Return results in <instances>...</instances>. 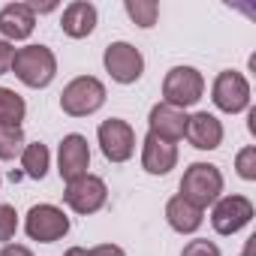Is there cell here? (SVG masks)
I'll list each match as a JSON object with an SVG mask.
<instances>
[{
  "instance_id": "obj_4",
  "label": "cell",
  "mask_w": 256,
  "mask_h": 256,
  "mask_svg": "<svg viewBox=\"0 0 256 256\" xmlns=\"http://www.w3.org/2000/svg\"><path fill=\"white\" fill-rule=\"evenodd\" d=\"M205 94V78L199 70L193 66H175L169 70L166 82H163V102L166 106H175V108H187V106H196Z\"/></svg>"
},
{
  "instance_id": "obj_25",
  "label": "cell",
  "mask_w": 256,
  "mask_h": 256,
  "mask_svg": "<svg viewBox=\"0 0 256 256\" xmlns=\"http://www.w3.org/2000/svg\"><path fill=\"white\" fill-rule=\"evenodd\" d=\"M181 256H220V247H217L214 241L196 238V241H190V244L184 247V253H181Z\"/></svg>"
},
{
  "instance_id": "obj_14",
  "label": "cell",
  "mask_w": 256,
  "mask_h": 256,
  "mask_svg": "<svg viewBox=\"0 0 256 256\" xmlns=\"http://www.w3.org/2000/svg\"><path fill=\"white\" fill-rule=\"evenodd\" d=\"M178 163V148L172 142L157 139L154 133H148L145 148H142V166L148 175H169Z\"/></svg>"
},
{
  "instance_id": "obj_11",
  "label": "cell",
  "mask_w": 256,
  "mask_h": 256,
  "mask_svg": "<svg viewBox=\"0 0 256 256\" xmlns=\"http://www.w3.org/2000/svg\"><path fill=\"white\" fill-rule=\"evenodd\" d=\"M148 124H151V133H154L157 139L175 145V142H181L184 133H187V112H181V108H175V106H166V102H157V106L151 108Z\"/></svg>"
},
{
  "instance_id": "obj_19",
  "label": "cell",
  "mask_w": 256,
  "mask_h": 256,
  "mask_svg": "<svg viewBox=\"0 0 256 256\" xmlns=\"http://www.w3.org/2000/svg\"><path fill=\"white\" fill-rule=\"evenodd\" d=\"M22 166H24V175L28 178H46V172H48V148L46 145H28L24 151H22Z\"/></svg>"
},
{
  "instance_id": "obj_18",
  "label": "cell",
  "mask_w": 256,
  "mask_h": 256,
  "mask_svg": "<svg viewBox=\"0 0 256 256\" xmlns=\"http://www.w3.org/2000/svg\"><path fill=\"white\" fill-rule=\"evenodd\" d=\"M24 114H28L24 100L16 90H10V88H0V124H16V126H22Z\"/></svg>"
},
{
  "instance_id": "obj_15",
  "label": "cell",
  "mask_w": 256,
  "mask_h": 256,
  "mask_svg": "<svg viewBox=\"0 0 256 256\" xmlns=\"http://www.w3.org/2000/svg\"><path fill=\"white\" fill-rule=\"evenodd\" d=\"M36 28V16L28 4H10L0 10V34L6 40H28Z\"/></svg>"
},
{
  "instance_id": "obj_24",
  "label": "cell",
  "mask_w": 256,
  "mask_h": 256,
  "mask_svg": "<svg viewBox=\"0 0 256 256\" xmlns=\"http://www.w3.org/2000/svg\"><path fill=\"white\" fill-rule=\"evenodd\" d=\"M64 256H126L118 244H100V247H90V250H84V247H72V250H66Z\"/></svg>"
},
{
  "instance_id": "obj_2",
  "label": "cell",
  "mask_w": 256,
  "mask_h": 256,
  "mask_svg": "<svg viewBox=\"0 0 256 256\" xmlns=\"http://www.w3.org/2000/svg\"><path fill=\"white\" fill-rule=\"evenodd\" d=\"M220 193H223V175L211 163H193L181 178V199H187L199 211L214 205L220 199Z\"/></svg>"
},
{
  "instance_id": "obj_6",
  "label": "cell",
  "mask_w": 256,
  "mask_h": 256,
  "mask_svg": "<svg viewBox=\"0 0 256 256\" xmlns=\"http://www.w3.org/2000/svg\"><path fill=\"white\" fill-rule=\"evenodd\" d=\"M24 229L34 241L40 244H52L58 238H64L70 232V217L54 208V205H34L28 211V220H24Z\"/></svg>"
},
{
  "instance_id": "obj_21",
  "label": "cell",
  "mask_w": 256,
  "mask_h": 256,
  "mask_svg": "<svg viewBox=\"0 0 256 256\" xmlns=\"http://www.w3.org/2000/svg\"><path fill=\"white\" fill-rule=\"evenodd\" d=\"M124 10H126V16H130L139 28H154L157 16H160V6L154 4V0H126Z\"/></svg>"
},
{
  "instance_id": "obj_23",
  "label": "cell",
  "mask_w": 256,
  "mask_h": 256,
  "mask_svg": "<svg viewBox=\"0 0 256 256\" xmlns=\"http://www.w3.org/2000/svg\"><path fill=\"white\" fill-rule=\"evenodd\" d=\"M235 169L244 181H256V148H244L235 157Z\"/></svg>"
},
{
  "instance_id": "obj_8",
  "label": "cell",
  "mask_w": 256,
  "mask_h": 256,
  "mask_svg": "<svg viewBox=\"0 0 256 256\" xmlns=\"http://www.w3.org/2000/svg\"><path fill=\"white\" fill-rule=\"evenodd\" d=\"M211 100L220 112H229V114H238L250 106V84L241 72L235 70H226L214 78V88H211Z\"/></svg>"
},
{
  "instance_id": "obj_16",
  "label": "cell",
  "mask_w": 256,
  "mask_h": 256,
  "mask_svg": "<svg viewBox=\"0 0 256 256\" xmlns=\"http://www.w3.org/2000/svg\"><path fill=\"white\" fill-rule=\"evenodd\" d=\"M60 28H64V34L72 36V40L90 36L94 28H96V6L88 4V0H76V4H70V6L64 10Z\"/></svg>"
},
{
  "instance_id": "obj_17",
  "label": "cell",
  "mask_w": 256,
  "mask_h": 256,
  "mask_svg": "<svg viewBox=\"0 0 256 256\" xmlns=\"http://www.w3.org/2000/svg\"><path fill=\"white\" fill-rule=\"evenodd\" d=\"M166 220H169V226H172L175 232L190 235V232H196V229L202 226V211H199L196 205H190L187 199L175 196V199H169V205H166Z\"/></svg>"
},
{
  "instance_id": "obj_7",
  "label": "cell",
  "mask_w": 256,
  "mask_h": 256,
  "mask_svg": "<svg viewBox=\"0 0 256 256\" xmlns=\"http://www.w3.org/2000/svg\"><path fill=\"white\" fill-rule=\"evenodd\" d=\"M100 148L106 154V160L112 163H126L136 151V133L133 126L120 120V118H108L100 124Z\"/></svg>"
},
{
  "instance_id": "obj_22",
  "label": "cell",
  "mask_w": 256,
  "mask_h": 256,
  "mask_svg": "<svg viewBox=\"0 0 256 256\" xmlns=\"http://www.w3.org/2000/svg\"><path fill=\"white\" fill-rule=\"evenodd\" d=\"M18 229V214L12 205H0V241H12Z\"/></svg>"
},
{
  "instance_id": "obj_20",
  "label": "cell",
  "mask_w": 256,
  "mask_h": 256,
  "mask_svg": "<svg viewBox=\"0 0 256 256\" xmlns=\"http://www.w3.org/2000/svg\"><path fill=\"white\" fill-rule=\"evenodd\" d=\"M24 151V130L16 124H0V160H16Z\"/></svg>"
},
{
  "instance_id": "obj_5",
  "label": "cell",
  "mask_w": 256,
  "mask_h": 256,
  "mask_svg": "<svg viewBox=\"0 0 256 256\" xmlns=\"http://www.w3.org/2000/svg\"><path fill=\"white\" fill-rule=\"evenodd\" d=\"M106 70H108V76L118 82V84H133V82H139L142 78V72H145V58H142V52L136 48V46H130V42H112L108 48H106Z\"/></svg>"
},
{
  "instance_id": "obj_3",
  "label": "cell",
  "mask_w": 256,
  "mask_h": 256,
  "mask_svg": "<svg viewBox=\"0 0 256 256\" xmlns=\"http://www.w3.org/2000/svg\"><path fill=\"white\" fill-rule=\"evenodd\" d=\"M102 102H106V88H102V82L94 78V76H78V78H72V82L64 88V94H60V108H64L70 118H88V114H94L96 108H102Z\"/></svg>"
},
{
  "instance_id": "obj_12",
  "label": "cell",
  "mask_w": 256,
  "mask_h": 256,
  "mask_svg": "<svg viewBox=\"0 0 256 256\" xmlns=\"http://www.w3.org/2000/svg\"><path fill=\"white\" fill-rule=\"evenodd\" d=\"M88 166H90V148H88V139L72 133L60 142V178L70 184L82 175H88Z\"/></svg>"
},
{
  "instance_id": "obj_28",
  "label": "cell",
  "mask_w": 256,
  "mask_h": 256,
  "mask_svg": "<svg viewBox=\"0 0 256 256\" xmlns=\"http://www.w3.org/2000/svg\"><path fill=\"white\" fill-rule=\"evenodd\" d=\"M253 247H256V238H250V241H247V247H244V253H241V256H253Z\"/></svg>"
},
{
  "instance_id": "obj_27",
  "label": "cell",
  "mask_w": 256,
  "mask_h": 256,
  "mask_svg": "<svg viewBox=\"0 0 256 256\" xmlns=\"http://www.w3.org/2000/svg\"><path fill=\"white\" fill-rule=\"evenodd\" d=\"M0 256H34V253H30L28 247H22V244H6Z\"/></svg>"
},
{
  "instance_id": "obj_26",
  "label": "cell",
  "mask_w": 256,
  "mask_h": 256,
  "mask_svg": "<svg viewBox=\"0 0 256 256\" xmlns=\"http://www.w3.org/2000/svg\"><path fill=\"white\" fill-rule=\"evenodd\" d=\"M12 58H16V48L6 40H0V76H6L12 70Z\"/></svg>"
},
{
  "instance_id": "obj_13",
  "label": "cell",
  "mask_w": 256,
  "mask_h": 256,
  "mask_svg": "<svg viewBox=\"0 0 256 256\" xmlns=\"http://www.w3.org/2000/svg\"><path fill=\"white\" fill-rule=\"evenodd\" d=\"M184 136L190 139L193 148H199V151H214V148H220V142H223V124H220L214 114H208V112H196L193 118H187V133H184Z\"/></svg>"
},
{
  "instance_id": "obj_10",
  "label": "cell",
  "mask_w": 256,
  "mask_h": 256,
  "mask_svg": "<svg viewBox=\"0 0 256 256\" xmlns=\"http://www.w3.org/2000/svg\"><path fill=\"white\" fill-rule=\"evenodd\" d=\"M250 220H253V202L247 196H226L214 205V214H211V223L220 235H235Z\"/></svg>"
},
{
  "instance_id": "obj_9",
  "label": "cell",
  "mask_w": 256,
  "mask_h": 256,
  "mask_svg": "<svg viewBox=\"0 0 256 256\" xmlns=\"http://www.w3.org/2000/svg\"><path fill=\"white\" fill-rule=\"evenodd\" d=\"M106 181L96 178V175H82L76 181L66 184V193H64V202L76 211V214H96L102 205H106Z\"/></svg>"
},
{
  "instance_id": "obj_1",
  "label": "cell",
  "mask_w": 256,
  "mask_h": 256,
  "mask_svg": "<svg viewBox=\"0 0 256 256\" xmlns=\"http://www.w3.org/2000/svg\"><path fill=\"white\" fill-rule=\"evenodd\" d=\"M12 72L28 84V88H48L58 76V58L46 46H28L18 48L12 58Z\"/></svg>"
}]
</instances>
